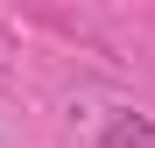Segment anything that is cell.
Wrapping results in <instances>:
<instances>
[{"instance_id": "6da1fadb", "label": "cell", "mask_w": 155, "mask_h": 148, "mask_svg": "<svg viewBox=\"0 0 155 148\" xmlns=\"http://www.w3.org/2000/svg\"><path fill=\"white\" fill-rule=\"evenodd\" d=\"M99 148H155V120L148 113H106L99 120Z\"/></svg>"}]
</instances>
